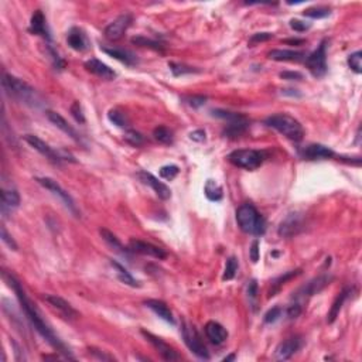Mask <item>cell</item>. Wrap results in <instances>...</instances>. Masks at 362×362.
Returning <instances> with one entry per match:
<instances>
[{
	"mask_svg": "<svg viewBox=\"0 0 362 362\" xmlns=\"http://www.w3.org/2000/svg\"><path fill=\"white\" fill-rule=\"evenodd\" d=\"M5 277L8 279L9 284H10V287L15 290L16 296L19 298V301H20V305H22L23 312L26 314V317L29 319V321L33 324V327L36 328L38 334L43 337L44 340L47 341L48 344H50L51 347L56 348L57 351H60L61 354L67 356V358H70V359H74V356L71 355L70 352V349L65 347V344L63 341L58 338L56 333L51 330V327L44 321V319L41 317V314L38 312V308L36 307V304H33V301L27 297V294H26V291L23 289L22 283L16 279L13 275H8V273H5Z\"/></svg>",
	"mask_w": 362,
	"mask_h": 362,
	"instance_id": "1",
	"label": "cell"
},
{
	"mask_svg": "<svg viewBox=\"0 0 362 362\" xmlns=\"http://www.w3.org/2000/svg\"><path fill=\"white\" fill-rule=\"evenodd\" d=\"M265 123L277 130L279 133L286 136L287 139H290L293 142H301L304 137V129L301 126V123L287 114H277L273 116H269Z\"/></svg>",
	"mask_w": 362,
	"mask_h": 362,
	"instance_id": "2",
	"label": "cell"
},
{
	"mask_svg": "<svg viewBox=\"0 0 362 362\" xmlns=\"http://www.w3.org/2000/svg\"><path fill=\"white\" fill-rule=\"evenodd\" d=\"M236 221L245 234L259 236L265 234L266 231V221L252 204H243L238 208Z\"/></svg>",
	"mask_w": 362,
	"mask_h": 362,
	"instance_id": "3",
	"label": "cell"
},
{
	"mask_svg": "<svg viewBox=\"0 0 362 362\" xmlns=\"http://www.w3.org/2000/svg\"><path fill=\"white\" fill-rule=\"evenodd\" d=\"M2 84L3 88L8 95H10L12 98L24 102V104H29V105H37L38 104V95H37L36 89L31 88V86L24 82L23 79H19L10 75V74H3V79H2Z\"/></svg>",
	"mask_w": 362,
	"mask_h": 362,
	"instance_id": "4",
	"label": "cell"
},
{
	"mask_svg": "<svg viewBox=\"0 0 362 362\" xmlns=\"http://www.w3.org/2000/svg\"><path fill=\"white\" fill-rule=\"evenodd\" d=\"M229 163L245 170H256L265 162V153L253 149H241L232 151L228 156Z\"/></svg>",
	"mask_w": 362,
	"mask_h": 362,
	"instance_id": "5",
	"label": "cell"
},
{
	"mask_svg": "<svg viewBox=\"0 0 362 362\" xmlns=\"http://www.w3.org/2000/svg\"><path fill=\"white\" fill-rule=\"evenodd\" d=\"M24 140L29 143L30 146L34 150H37L40 154H43L47 159H50L51 162H56V163H61V160H70L72 163H75V159L67 153L65 150H57L54 147H51L48 143H45L43 139H40L36 135H26L24 136Z\"/></svg>",
	"mask_w": 362,
	"mask_h": 362,
	"instance_id": "6",
	"label": "cell"
},
{
	"mask_svg": "<svg viewBox=\"0 0 362 362\" xmlns=\"http://www.w3.org/2000/svg\"><path fill=\"white\" fill-rule=\"evenodd\" d=\"M181 334H183L185 345L188 347L192 354L197 355L201 359H210V352L206 349L205 344L201 340L198 331L195 330V327L188 323H184L181 327Z\"/></svg>",
	"mask_w": 362,
	"mask_h": 362,
	"instance_id": "7",
	"label": "cell"
},
{
	"mask_svg": "<svg viewBox=\"0 0 362 362\" xmlns=\"http://www.w3.org/2000/svg\"><path fill=\"white\" fill-rule=\"evenodd\" d=\"M37 181H38V184L43 185L44 188H47L48 191H51L56 197L61 199V202L68 208V211H71L75 217H79V211L78 208H77V204H75L74 198H72L68 192L65 191L61 185L58 184L56 180H53V178L50 177H40L37 178Z\"/></svg>",
	"mask_w": 362,
	"mask_h": 362,
	"instance_id": "8",
	"label": "cell"
},
{
	"mask_svg": "<svg viewBox=\"0 0 362 362\" xmlns=\"http://www.w3.org/2000/svg\"><path fill=\"white\" fill-rule=\"evenodd\" d=\"M305 67L308 68V71L312 72L314 77L321 78L324 77L327 72V41H323L320 44L319 48L314 50L305 58Z\"/></svg>",
	"mask_w": 362,
	"mask_h": 362,
	"instance_id": "9",
	"label": "cell"
},
{
	"mask_svg": "<svg viewBox=\"0 0 362 362\" xmlns=\"http://www.w3.org/2000/svg\"><path fill=\"white\" fill-rule=\"evenodd\" d=\"M129 250L133 252V253H139V255L156 257L159 261H163L167 257V252L164 249L159 248V246L149 243V242L139 241V239H132L129 242Z\"/></svg>",
	"mask_w": 362,
	"mask_h": 362,
	"instance_id": "10",
	"label": "cell"
},
{
	"mask_svg": "<svg viewBox=\"0 0 362 362\" xmlns=\"http://www.w3.org/2000/svg\"><path fill=\"white\" fill-rule=\"evenodd\" d=\"M130 23H132V16L129 15V13L119 16L118 19H115L114 22L108 24L107 29H105V37H107L108 40H111V41L121 40L123 34H125V31L129 29Z\"/></svg>",
	"mask_w": 362,
	"mask_h": 362,
	"instance_id": "11",
	"label": "cell"
},
{
	"mask_svg": "<svg viewBox=\"0 0 362 362\" xmlns=\"http://www.w3.org/2000/svg\"><path fill=\"white\" fill-rule=\"evenodd\" d=\"M142 334L143 337L154 347V349L160 354V356L163 358L164 361H178V359H180V355H178L169 344H166L162 338H159L154 334L149 333V331H146V330H142Z\"/></svg>",
	"mask_w": 362,
	"mask_h": 362,
	"instance_id": "12",
	"label": "cell"
},
{
	"mask_svg": "<svg viewBox=\"0 0 362 362\" xmlns=\"http://www.w3.org/2000/svg\"><path fill=\"white\" fill-rule=\"evenodd\" d=\"M137 177L140 178V181H142L143 184L150 185V187L153 188V191L156 192V195L160 199L166 201V199H169L171 197L170 188L164 184V183L159 181V178L154 177L153 174H150L147 171H139V173H137Z\"/></svg>",
	"mask_w": 362,
	"mask_h": 362,
	"instance_id": "13",
	"label": "cell"
},
{
	"mask_svg": "<svg viewBox=\"0 0 362 362\" xmlns=\"http://www.w3.org/2000/svg\"><path fill=\"white\" fill-rule=\"evenodd\" d=\"M300 154L305 160H326V159H333L335 156V153L330 147H327L324 144H319V143L305 146Z\"/></svg>",
	"mask_w": 362,
	"mask_h": 362,
	"instance_id": "14",
	"label": "cell"
},
{
	"mask_svg": "<svg viewBox=\"0 0 362 362\" xmlns=\"http://www.w3.org/2000/svg\"><path fill=\"white\" fill-rule=\"evenodd\" d=\"M303 228V218L300 214H290L287 215V218L280 224L279 227V235L284 238H290L297 235Z\"/></svg>",
	"mask_w": 362,
	"mask_h": 362,
	"instance_id": "15",
	"label": "cell"
},
{
	"mask_svg": "<svg viewBox=\"0 0 362 362\" xmlns=\"http://www.w3.org/2000/svg\"><path fill=\"white\" fill-rule=\"evenodd\" d=\"M301 347V341L298 337H290L287 340H284L283 342H280L277 345L276 351H275V356L279 361H286L291 358L294 352H297L298 348Z\"/></svg>",
	"mask_w": 362,
	"mask_h": 362,
	"instance_id": "16",
	"label": "cell"
},
{
	"mask_svg": "<svg viewBox=\"0 0 362 362\" xmlns=\"http://www.w3.org/2000/svg\"><path fill=\"white\" fill-rule=\"evenodd\" d=\"M85 70L88 72H91L93 75H96V77H99L102 79H108V81H111V79H114L116 77V72L112 70V68H109L105 63H102L99 60H96V58H91V60H88L85 61Z\"/></svg>",
	"mask_w": 362,
	"mask_h": 362,
	"instance_id": "17",
	"label": "cell"
},
{
	"mask_svg": "<svg viewBox=\"0 0 362 362\" xmlns=\"http://www.w3.org/2000/svg\"><path fill=\"white\" fill-rule=\"evenodd\" d=\"M29 31L31 34H36V36H41L45 38L48 43L51 41L50 31L47 27V22H45V17H44L43 12L41 10H36L33 16H31V22H30Z\"/></svg>",
	"mask_w": 362,
	"mask_h": 362,
	"instance_id": "18",
	"label": "cell"
},
{
	"mask_svg": "<svg viewBox=\"0 0 362 362\" xmlns=\"http://www.w3.org/2000/svg\"><path fill=\"white\" fill-rule=\"evenodd\" d=\"M47 118H48V121H50L56 128H58L60 130H63L65 135L70 136V137L74 139L77 143H82V139H81V136L78 135V132L72 128L71 125L65 121L61 115L57 114V112H54V111H48V112H47Z\"/></svg>",
	"mask_w": 362,
	"mask_h": 362,
	"instance_id": "19",
	"label": "cell"
},
{
	"mask_svg": "<svg viewBox=\"0 0 362 362\" xmlns=\"http://www.w3.org/2000/svg\"><path fill=\"white\" fill-rule=\"evenodd\" d=\"M205 335L208 340L211 341L215 345L224 344L228 338V331L225 327L217 323V321H208L205 324Z\"/></svg>",
	"mask_w": 362,
	"mask_h": 362,
	"instance_id": "20",
	"label": "cell"
},
{
	"mask_svg": "<svg viewBox=\"0 0 362 362\" xmlns=\"http://www.w3.org/2000/svg\"><path fill=\"white\" fill-rule=\"evenodd\" d=\"M100 50L109 57L115 58L118 61H121L122 64L128 65V67H133L137 64V58L132 53V51L125 50V48H118V47H100Z\"/></svg>",
	"mask_w": 362,
	"mask_h": 362,
	"instance_id": "21",
	"label": "cell"
},
{
	"mask_svg": "<svg viewBox=\"0 0 362 362\" xmlns=\"http://www.w3.org/2000/svg\"><path fill=\"white\" fill-rule=\"evenodd\" d=\"M144 304L147 305L154 314H157L160 319H163L164 321L170 323L173 326L176 324V320L173 317V313H171V310L169 308V305L166 304L164 301H162V300H156V298H150L147 301H144Z\"/></svg>",
	"mask_w": 362,
	"mask_h": 362,
	"instance_id": "22",
	"label": "cell"
},
{
	"mask_svg": "<svg viewBox=\"0 0 362 362\" xmlns=\"http://www.w3.org/2000/svg\"><path fill=\"white\" fill-rule=\"evenodd\" d=\"M45 301H48L50 305H53L54 308H57L58 312H61L64 314L67 319H77L78 317V312L72 307L68 301H65L64 298L60 297V296H45L44 297Z\"/></svg>",
	"mask_w": 362,
	"mask_h": 362,
	"instance_id": "23",
	"label": "cell"
},
{
	"mask_svg": "<svg viewBox=\"0 0 362 362\" xmlns=\"http://www.w3.org/2000/svg\"><path fill=\"white\" fill-rule=\"evenodd\" d=\"M67 41H68V45L71 47L72 50L79 51V53H82L88 48V38H86L85 33L78 27H72L68 31Z\"/></svg>",
	"mask_w": 362,
	"mask_h": 362,
	"instance_id": "24",
	"label": "cell"
},
{
	"mask_svg": "<svg viewBox=\"0 0 362 362\" xmlns=\"http://www.w3.org/2000/svg\"><path fill=\"white\" fill-rule=\"evenodd\" d=\"M268 58L273 61H303L305 54L303 51L294 50H272L268 54Z\"/></svg>",
	"mask_w": 362,
	"mask_h": 362,
	"instance_id": "25",
	"label": "cell"
},
{
	"mask_svg": "<svg viewBox=\"0 0 362 362\" xmlns=\"http://www.w3.org/2000/svg\"><path fill=\"white\" fill-rule=\"evenodd\" d=\"M248 128L249 122L243 116L242 119H238V121L228 122V126L224 130V135L227 136V137H239V136L243 135L248 130Z\"/></svg>",
	"mask_w": 362,
	"mask_h": 362,
	"instance_id": "26",
	"label": "cell"
},
{
	"mask_svg": "<svg viewBox=\"0 0 362 362\" xmlns=\"http://www.w3.org/2000/svg\"><path fill=\"white\" fill-rule=\"evenodd\" d=\"M349 293H351V290H349V289H344V290L341 291L340 294L337 296V298L334 300L333 305H331V308H330V312H328V316H327V321H328L330 324H331V323H334V321H335V319L338 317L341 308H342V305H344V303H345V300H347L348 296H349Z\"/></svg>",
	"mask_w": 362,
	"mask_h": 362,
	"instance_id": "27",
	"label": "cell"
},
{
	"mask_svg": "<svg viewBox=\"0 0 362 362\" xmlns=\"http://www.w3.org/2000/svg\"><path fill=\"white\" fill-rule=\"evenodd\" d=\"M301 273V270L297 269V270H290V272H286L284 275L282 276H279L277 279H275L273 282H272V287H270L269 290V297H273V296H276L279 290L282 289V286L286 284V282H289L290 279H294L296 276H298Z\"/></svg>",
	"mask_w": 362,
	"mask_h": 362,
	"instance_id": "28",
	"label": "cell"
},
{
	"mask_svg": "<svg viewBox=\"0 0 362 362\" xmlns=\"http://www.w3.org/2000/svg\"><path fill=\"white\" fill-rule=\"evenodd\" d=\"M330 282V279L327 276H320L317 279H314L312 280L310 283H307V286H304L301 290L304 293V296H313V294H317L319 291H321L324 287H326L327 284Z\"/></svg>",
	"mask_w": 362,
	"mask_h": 362,
	"instance_id": "29",
	"label": "cell"
},
{
	"mask_svg": "<svg viewBox=\"0 0 362 362\" xmlns=\"http://www.w3.org/2000/svg\"><path fill=\"white\" fill-rule=\"evenodd\" d=\"M111 265L114 266L115 269L118 270V277H119L121 282H123L125 284H129V286H132V287H139V286H140L139 282L129 273L128 270L122 266L121 263H118L116 261H111Z\"/></svg>",
	"mask_w": 362,
	"mask_h": 362,
	"instance_id": "30",
	"label": "cell"
},
{
	"mask_svg": "<svg viewBox=\"0 0 362 362\" xmlns=\"http://www.w3.org/2000/svg\"><path fill=\"white\" fill-rule=\"evenodd\" d=\"M2 201H3V206L16 208V206L20 205V195L13 188H3L2 190Z\"/></svg>",
	"mask_w": 362,
	"mask_h": 362,
	"instance_id": "31",
	"label": "cell"
},
{
	"mask_svg": "<svg viewBox=\"0 0 362 362\" xmlns=\"http://www.w3.org/2000/svg\"><path fill=\"white\" fill-rule=\"evenodd\" d=\"M204 192H205L206 198L211 199V201H220L222 198V187H221L217 181L214 180H208L205 184V188H204Z\"/></svg>",
	"mask_w": 362,
	"mask_h": 362,
	"instance_id": "32",
	"label": "cell"
},
{
	"mask_svg": "<svg viewBox=\"0 0 362 362\" xmlns=\"http://www.w3.org/2000/svg\"><path fill=\"white\" fill-rule=\"evenodd\" d=\"M99 234L100 236H102V239L107 242V243H109L115 250H118V252H121V253H126V249L123 248V245H122L121 241L116 238V235H114L111 231H108L105 228L99 229Z\"/></svg>",
	"mask_w": 362,
	"mask_h": 362,
	"instance_id": "33",
	"label": "cell"
},
{
	"mask_svg": "<svg viewBox=\"0 0 362 362\" xmlns=\"http://www.w3.org/2000/svg\"><path fill=\"white\" fill-rule=\"evenodd\" d=\"M153 136L157 142L162 143V144H171L174 140V136L170 129L166 128V126H159L153 130Z\"/></svg>",
	"mask_w": 362,
	"mask_h": 362,
	"instance_id": "34",
	"label": "cell"
},
{
	"mask_svg": "<svg viewBox=\"0 0 362 362\" xmlns=\"http://www.w3.org/2000/svg\"><path fill=\"white\" fill-rule=\"evenodd\" d=\"M132 43L136 44V45H140V47H147V48H151V50L163 51V45L162 44L151 40V38H146V37H133Z\"/></svg>",
	"mask_w": 362,
	"mask_h": 362,
	"instance_id": "35",
	"label": "cell"
},
{
	"mask_svg": "<svg viewBox=\"0 0 362 362\" xmlns=\"http://www.w3.org/2000/svg\"><path fill=\"white\" fill-rule=\"evenodd\" d=\"M108 119L112 122L115 126H118V128H126V126H128L126 116L122 114L121 111H118V109L109 111V112H108Z\"/></svg>",
	"mask_w": 362,
	"mask_h": 362,
	"instance_id": "36",
	"label": "cell"
},
{
	"mask_svg": "<svg viewBox=\"0 0 362 362\" xmlns=\"http://www.w3.org/2000/svg\"><path fill=\"white\" fill-rule=\"evenodd\" d=\"M125 140H126L129 144L139 147V146H142L143 143H144V136H143L142 133H139L137 130L128 129V130L125 132Z\"/></svg>",
	"mask_w": 362,
	"mask_h": 362,
	"instance_id": "37",
	"label": "cell"
},
{
	"mask_svg": "<svg viewBox=\"0 0 362 362\" xmlns=\"http://www.w3.org/2000/svg\"><path fill=\"white\" fill-rule=\"evenodd\" d=\"M238 272V259L235 256H231L229 259L227 261V265H225V272H224V276L222 279L224 280H232Z\"/></svg>",
	"mask_w": 362,
	"mask_h": 362,
	"instance_id": "38",
	"label": "cell"
},
{
	"mask_svg": "<svg viewBox=\"0 0 362 362\" xmlns=\"http://www.w3.org/2000/svg\"><path fill=\"white\" fill-rule=\"evenodd\" d=\"M330 13H331V10L328 8H324V6L305 9L304 12H303V15L305 17H312V19H324L327 16H330Z\"/></svg>",
	"mask_w": 362,
	"mask_h": 362,
	"instance_id": "39",
	"label": "cell"
},
{
	"mask_svg": "<svg viewBox=\"0 0 362 362\" xmlns=\"http://www.w3.org/2000/svg\"><path fill=\"white\" fill-rule=\"evenodd\" d=\"M349 68L355 72V74H361L362 72V53L361 51H355L352 53L347 60Z\"/></svg>",
	"mask_w": 362,
	"mask_h": 362,
	"instance_id": "40",
	"label": "cell"
},
{
	"mask_svg": "<svg viewBox=\"0 0 362 362\" xmlns=\"http://www.w3.org/2000/svg\"><path fill=\"white\" fill-rule=\"evenodd\" d=\"M171 72L174 77H181L185 74H192V72H198V70H194L192 67H188L185 64H180V63H170L169 64Z\"/></svg>",
	"mask_w": 362,
	"mask_h": 362,
	"instance_id": "41",
	"label": "cell"
},
{
	"mask_svg": "<svg viewBox=\"0 0 362 362\" xmlns=\"http://www.w3.org/2000/svg\"><path fill=\"white\" fill-rule=\"evenodd\" d=\"M180 173V169L178 166L176 164H169V166H163L160 169V177L164 178V180H173L176 178Z\"/></svg>",
	"mask_w": 362,
	"mask_h": 362,
	"instance_id": "42",
	"label": "cell"
},
{
	"mask_svg": "<svg viewBox=\"0 0 362 362\" xmlns=\"http://www.w3.org/2000/svg\"><path fill=\"white\" fill-rule=\"evenodd\" d=\"M282 314H283V308L282 307H273V308H270L269 312L265 314V323L266 324H273V323H276L277 320L282 317Z\"/></svg>",
	"mask_w": 362,
	"mask_h": 362,
	"instance_id": "43",
	"label": "cell"
},
{
	"mask_svg": "<svg viewBox=\"0 0 362 362\" xmlns=\"http://www.w3.org/2000/svg\"><path fill=\"white\" fill-rule=\"evenodd\" d=\"M213 115L214 116H217V118H221V119H225L228 122H234V121H238V119H242L243 116L239 114H234V112H227V111H220V109H217V111H213Z\"/></svg>",
	"mask_w": 362,
	"mask_h": 362,
	"instance_id": "44",
	"label": "cell"
},
{
	"mask_svg": "<svg viewBox=\"0 0 362 362\" xmlns=\"http://www.w3.org/2000/svg\"><path fill=\"white\" fill-rule=\"evenodd\" d=\"M184 100L185 104H188L190 107L199 108L202 107V105H205L206 96H202V95H192V96H185Z\"/></svg>",
	"mask_w": 362,
	"mask_h": 362,
	"instance_id": "45",
	"label": "cell"
},
{
	"mask_svg": "<svg viewBox=\"0 0 362 362\" xmlns=\"http://www.w3.org/2000/svg\"><path fill=\"white\" fill-rule=\"evenodd\" d=\"M310 27H312L310 23L301 22V20H298V19H291L290 20V29L297 31V33H304V31H307Z\"/></svg>",
	"mask_w": 362,
	"mask_h": 362,
	"instance_id": "46",
	"label": "cell"
},
{
	"mask_svg": "<svg viewBox=\"0 0 362 362\" xmlns=\"http://www.w3.org/2000/svg\"><path fill=\"white\" fill-rule=\"evenodd\" d=\"M2 241L5 242L9 248L12 249V250H17V249H19L17 243H16L15 239L12 238V235H9L8 229H6V227H5V225H2Z\"/></svg>",
	"mask_w": 362,
	"mask_h": 362,
	"instance_id": "47",
	"label": "cell"
},
{
	"mask_svg": "<svg viewBox=\"0 0 362 362\" xmlns=\"http://www.w3.org/2000/svg\"><path fill=\"white\" fill-rule=\"evenodd\" d=\"M246 293H248L249 301L255 303V300L257 298V293H259V286H257V282L255 279L250 280L248 283V287H246Z\"/></svg>",
	"mask_w": 362,
	"mask_h": 362,
	"instance_id": "48",
	"label": "cell"
},
{
	"mask_svg": "<svg viewBox=\"0 0 362 362\" xmlns=\"http://www.w3.org/2000/svg\"><path fill=\"white\" fill-rule=\"evenodd\" d=\"M71 114L74 119L78 123H85V116L82 114V108L79 105V102H74L71 105Z\"/></svg>",
	"mask_w": 362,
	"mask_h": 362,
	"instance_id": "49",
	"label": "cell"
},
{
	"mask_svg": "<svg viewBox=\"0 0 362 362\" xmlns=\"http://www.w3.org/2000/svg\"><path fill=\"white\" fill-rule=\"evenodd\" d=\"M273 38L272 33H256L253 36L249 38V44H256V43H263V41H269Z\"/></svg>",
	"mask_w": 362,
	"mask_h": 362,
	"instance_id": "50",
	"label": "cell"
},
{
	"mask_svg": "<svg viewBox=\"0 0 362 362\" xmlns=\"http://www.w3.org/2000/svg\"><path fill=\"white\" fill-rule=\"evenodd\" d=\"M249 256H250V261L256 263L259 261V256H261V250H259V241L252 242V246L249 249Z\"/></svg>",
	"mask_w": 362,
	"mask_h": 362,
	"instance_id": "51",
	"label": "cell"
},
{
	"mask_svg": "<svg viewBox=\"0 0 362 362\" xmlns=\"http://www.w3.org/2000/svg\"><path fill=\"white\" fill-rule=\"evenodd\" d=\"M280 78L287 79V81H300L303 79V74L298 71H284L280 72Z\"/></svg>",
	"mask_w": 362,
	"mask_h": 362,
	"instance_id": "52",
	"label": "cell"
},
{
	"mask_svg": "<svg viewBox=\"0 0 362 362\" xmlns=\"http://www.w3.org/2000/svg\"><path fill=\"white\" fill-rule=\"evenodd\" d=\"M287 317L289 319H297L298 316L301 314V305L298 304V303H294V304L289 305V308H287Z\"/></svg>",
	"mask_w": 362,
	"mask_h": 362,
	"instance_id": "53",
	"label": "cell"
},
{
	"mask_svg": "<svg viewBox=\"0 0 362 362\" xmlns=\"http://www.w3.org/2000/svg\"><path fill=\"white\" fill-rule=\"evenodd\" d=\"M190 139H191V140H194V142H198V143L205 142V132H204V130H201V129H198V130H194V132H191V133H190Z\"/></svg>",
	"mask_w": 362,
	"mask_h": 362,
	"instance_id": "54",
	"label": "cell"
},
{
	"mask_svg": "<svg viewBox=\"0 0 362 362\" xmlns=\"http://www.w3.org/2000/svg\"><path fill=\"white\" fill-rule=\"evenodd\" d=\"M297 89H283L282 91V93L283 95H290V96H300V93L296 92Z\"/></svg>",
	"mask_w": 362,
	"mask_h": 362,
	"instance_id": "55",
	"label": "cell"
},
{
	"mask_svg": "<svg viewBox=\"0 0 362 362\" xmlns=\"http://www.w3.org/2000/svg\"><path fill=\"white\" fill-rule=\"evenodd\" d=\"M91 351H92V354L96 355V356H98L99 359H114L112 356H108V355H105V354H100V352H98L96 349H91Z\"/></svg>",
	"mask_w": 362,
	"mask_h": 362,
	"instance_id": "56",
	"label": "cell"
},
{
	"mask_svg": "<svg viewBox=\"0 0 362 362\" xmlns=\"http://www.w3.org/2000/svg\"><path fill=\"white\" fill-rule=\"evenodd\" d=\"M287 44H301L304 43V40H286Z\"/></svg>",
	"mask_w": 362,
	"mask_h": 362,
	"instance_id": "57",
	"label": "cell"
},
{
	"mask_svg": "<svg viewBox=\"0 0 362 362\" xmlns=\"http://www.w3.org/2000/svg\"><path fill=\"white\" fill-rule=\"evenodd\" d=\"M235 359V355H229V356H225L224 358V361H234Z\"/></svg>",
	"mask_w": 362,
	"mask_h": 362,
	"instance_id": "58",
	"label": "cell"
}]
</instances>
